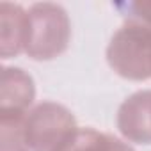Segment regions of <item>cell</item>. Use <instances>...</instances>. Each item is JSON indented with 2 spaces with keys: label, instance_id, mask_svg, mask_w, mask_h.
I'll return each mask as SVG.
<instances>
[{
  "label": "cell",
  "instance_id": "1",
  "mask_svg": "<svg viewBox=\"0 0 151 151\" xmlns=\"http://www.w3.org/2000/svg\"><path fill=\"white\" fill-rule=\"evenodd\" d=\"M27 14L25 52L32 60H53L71 43V20L68 11L55 2L32 4Z\"/></svg>",
  "mask_w": 151,
  "mask_h": 151
},
{
  "label": "cell",
  "instance_id": "2",
  "mask_svg": "<svg viewBox=\"0 0 151 151\" xmlns=\"http://www.w3.org/2000/svg\"><path fill=\"white\" fill-rule=\"evenodd\" d=\"M107 62L121 78L142 82L151 78V29L124 22L110 37Z\"/></svg>",
  "mask_w": 151,
  "mask_h": 151
},
{
  "label": "cell",
  "instance_id": "3",
  "mask_svg": "<svg viewBox=\"0 0 151 151\" xmlns=\"http://www.w3.org/2000/svg\"><path fill=\"white\" fill-rule=\"evenodd\" d=\"M75 114L57 103L41 101L34 105L25 119V135L30 151H55L75 130Z\"/></svg>",
  "mask_w": 151,
  "mask_h": 151
},
{
  "label": "cell",
  "instance_id": "4",
  "mask_svg": "<svg viewBox=\"0 0 151 151\" xmlns=\"http://www.w3.org/2000/svg\"><path fill=\"white\" fill-rule=\"evenodd\" d=\"M116 126L124 140L151 144V89L137 91L119 105Z\"/></svg>",
  "mask_w": 151,
  "mask_h": 151
},
{
  "label": "cell",
  "instance_id": "5",
  "mask_svg": "<svg viewBox=\"0 0 151 151\" xmlns=\"http://www.w3.org/2000/svg\"><path fill=\"white\" fill-rule=\"evenodd\" d=\"M36 100V84L30 75L14 66H4L0 73V112L27 114Z\"/></svg>",
  "mask_w": 151,
  "mask_h": 151
},
{
  "label": "cell",
  "instance_id": "6",
  "mask_svg": "<svg viewBox=\"0 0 151 151\" xmlns=\"http://www.w3.org/2000/svg\"><path fill=\"white\" fill-rule=\"evenodd\" d=\"M29 11L13 2L0 4V57L4 60L25 52Z\"/></svg>",
  "mask_w": 151,
  "mask_h": 151
},
{
  "label": "cell",
  "instance_id": "7",
  "mask_svg": "<svg viewBox=\"0 0 151 151\" xmlns=\"http://www.w3.org/2000/svg\"><path fill=\"white\" fill-rule=\"evenodd\" d=\"M27 114L0 112V151H30L25 135Z\"/></svg>",
  "mask_w": 151,
  "mask_h": 151
},
{
  "label": "cell",
  "instance_id": "8",
  "mask_svg": "<svg viewBox=\"0 0 151 151\" xmlns=\"http://www.w3.org/2000/svg\"><path fill=\"white\" fill-rule=\"evenodd\" d=\"M109 135L94 128H77L55 151H107Z\"/></svg>",
  "mask_w": 151,
  "mask_h": 151
},
{
  "label": "cell",
  "instance_id": "9",
  "mask_svg": "<svg viewBox=\"0 0 151 151\" xmlns=\"http://www.w3.org/2000/svg\"><path fill=\"white\" fill-rule=\"evenodd\" d=\"M112 7L124 18V22L139 23L151 29V0H135V2H116Z\"/></svg>",
  "mask_w": 151,
  "mask_h": 151
},
{
  "label": "cell",
  "instance_id": "10",
  "mask_svg": "<svg viewBox=\"0 0 151 151\" xmlns=\"http://www.w3.org/2000/svg\"><path fill=\"white\" fill-rule=\"evenodd\" d=\"M107 151H135V149H133V146L128 140H121V139H117L114 135H109Z\"/></svg>",
  "mask_w": 151,
  "mask_h": 151
}]
</instances>
